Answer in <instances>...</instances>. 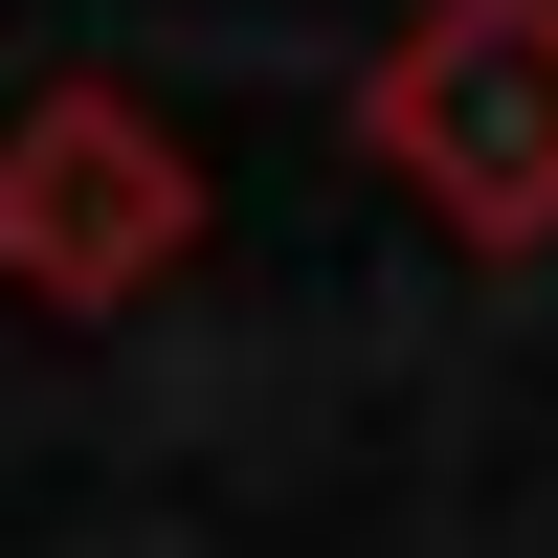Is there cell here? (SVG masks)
Returning a JSON list of instances; mask_svg holds the SVG:
<instances>
[{
    "label": "cell",
    "mask_w": 558,
    "mask_h": 558,
    "mask_svg": "<svg viewBox=\"0 0 558 558\" xmlns=\"http://www.w3.org/2000/svg\"><path fill=\"white\" fill-rule=\"evenodd\" d=\"M357 157L447 223V246L536 268L558 246V0H402L357 45Z\"/></svg>",
    "instance_id": "1"
},
{
    "label": "cell",
    "mask_w": 558,
    "mask_h": 558,
    "mask_svg": "<svg viewBox=\"0 0 558 558\" xmlns=\"http://www.w3.org/2000/svg\"><path fill=\"white\" fill-rule=\"evenodd\" d=\"M202 268V157H179L157 89L112 68H45L23 112H0V291L23 313H134Z\"/></svg>",
    "instance_id": "2"
}]
</instances>
